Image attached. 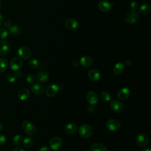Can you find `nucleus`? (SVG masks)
Returning <instances> with one entry per match:
<instances>
[{
    "instance_id": "6",
    "label": "nucleus",
    "mask_w": 151,
    "mask_h": 151,
    "mask_svg": "<svg viewBox=\"0 0 151 151\" xmlns=\"http://www.w3.org/2000/svg\"><path fill=\"white\" fill-rule=\"evenodd\" d=\"M110 107L111 109L116 113H120L123 111L124 109L123 104L117 100H112L110 103Z\"/></svg>"
},
{
    "instance_id": "31",
    "label": "nucleus",
    "mask_w": 151,
    "mask_h": 151,
    "mask_svg": "<svg viewBox=\"0 0 151 151\" xmlns=\"http://www.w3.org/2000/svg\"><path fill=\"white\" fill-rule=\"evenodd\" d=\"M8 35V31L5 27L0 28V40H4L7 38Z\"/></svg>"
},
{
    "instance_id": "28",
    "label": "nucleus",
    "mask_w": 151,
    "mask_h": 151,
    "mask_svg": "<svg viewBox=\"0 0 151 151\" xmlns=\"http://www.w3.org/2000/svg\"><path fill=\"white\" fill-rule=\"evenodd\" d=\"M22 136L19 134H17L14 136L13 138V143L15 146H19L22 143Z\"/></svg>"
},
{
    "instance_id": "14",
    "label": "nucleus",
    "mask_w": 151,
    "mask_h": 151,
    "mask_svg": "<svg viewBox=\"0 0 151 151\" xmlns=\"http://www.w3.org/2000/svg\"><path fill=\"white\" fill-rule=\"evenodd\" d=\"M130 94V91L128 88L123 87L118 91L117 93V96L119 100H126L129 97Z\"/></svg>"
},
{
    "instance_id": "1",
    "label": "nucleus",
    "mask_w": 151,
    "mask_h": 151,
    "mask_svg": "<svg viewBox=\"0 0 151 151\" xmlns=\"http://www.w3.org/2000/svg\"><path fill=\"white\" fill-rule=\"evenodd\" d=\"M93 132V128L91 126L87 124H83L81 125L78 129V134L83 138L90 137Z\"/></svg>"
},
{
    "instance_id": "27",
    "label": "nucleus",
    "mask_w": 151,
    "mask_h": 151,
    "mask_svg": "<svg viewBox=\"0 0 151 151\" xmlns=\"http://www.w3.org/2000/svg\"><path fill=\"white\" fill-rule=\"evenodd\" d=\"M8 61L6 59L0 58V73H3L7 69Z\"/></svg>"
},
{
    "instance_id": "23",
    "label": "nucleus",
    "mask_w": 151,
    "mask_h": 151,
    "mask_svg": "<svg viewBox=\"0 0 151 151\" xmlns=\"http://www.w3.org/2000/svg\"><path fill=\"white\" fill-rule=\"evenodd\" d=\"M124 65L121 62L117 63L113 67V72L116 75H120L124 71Z\"/></svg>"
},
{
    "instance_id": "3",
    "label": "nucleus",
    "mask_w": 151,
    "mask_h": 151,
    "mask_svg": "<svg viewBox=\"0 0 151 151\" xmlns=\"http://www.w3.org/2000/svg\"><path fill=\"white\" fill-rule=\"evenodd\" d=\"M139 14L136 11H131L127 12L124 17V19L125 21L131 24L136 23L139 19Z\"/></svg>"
},
{
    "instance_id": "8",
    "label": "nucleus",
    "mask_w": 151,
    "mask_h": 151,
    "mask_svg": "<svg viewBox=\"0 0 151 151\" xmlns=\"http://www.w3.org/2000/svg\"><path fill=\"white\" fill-rule=\"evenodd\" d=\"M136 142L139 146L145 147L149 143V138L145 133H140L136 136Z\"/></svg>"
},
{
    "instance_id": "5",
    "label": "nucleus",
    "mask_w": 151,
    "mask_h": 151,
    "mask_svg": "<svg viewBox=\"0 0 151 151\" xmlns=\"http://www.w3.org/2000/svg\"><path fill=\"white\" fill-rule=\"evenodd\" d=\"M59 91V87L55 84H51L48 85L45 90V94L49 97H54L55 96L58 92Z\"/></svg>"
},
{
    "instance_id": "43",
    "label": "nucleus",
    "mask_w": 151,
    "mask_h": 151,
    "mask_svg": "<svg viewBox=\"0 0 151 151\" xmlns=\"http://www.w3.org/2000/svg\"><path fill=\"white\" fill-rule=\"evenodd\" d=\"M142 151H150L149 148H144L142 149Z\"/></svg>"
},
{
    "instance_id": "12",
    "label": "nucleus",
    "mask_w": 151,
    "mask_h": 151,
    "mask_svg": "<svg viewBox=\"0 0 151 151\" xmlns=\"http://www.w3.org/2000/svg\"><path fill=\"white\" fill-rule=\"evenodd\" d=\"M22 65V60L18 57L13 58L10 62V67L13 71L19 70Z\"/></svg>"
},
{
    "instance_id": "18",
    "label": "nucleus",
    "mask_w": 151,
    "mask_h": 151,
    "mask_svg": "<svg viewBox=\"0 0 151 151\" xmlns=\"http://www.w3.org/2000/svg\"><path fill=\"white\" fill-rule=\"evenodd\" d=\"M31 90L34 94L36 95H41L45 91L44 87L40 84H33L31 87Z\"/></svg>"
},
{
    "instance_id": "25",
    "label": "nucleus",
    "mask_w": 151,
    "mask_h": 151,
    "mask_svg": "<svg viewBox=\"0 0 151 151\" xmlns=\"http://www.w3.org/2000/svg\"><path fill=\"white\" fill-rule=\"evenodd\" d=\"M9 30L10 33L14 35H18L21 32V29L17 25H12Z\"/></svg>"
},
{
    "instance_id": "19",
    "label": "nucleus",
    "mask_w": 151,
    "mask_h": 151,
    "mask_svg": "<svg viewBox=\"0 0 151 151\" xmlns=\"http://www.w3.org/2000/svg\"><path fill=\"white\" fill-rule=\"evenodd\" d=\"M65 25L68 29L73 30L76 29L78 27V22L73 18H69L66 20L65 22Z\"/></svg>"
},
{
    "instance_id": "41",
    "label": "nucleus",
    "mask_w": 151,
    "mask_h": 151,
    "mask_svg": "<svg viewBox=\"0 0 151 151\" xmlns=\"http://www.w3.org/2000/svg\"><path fill=\"white\" fill-rule=\"evenodd\" d=\"M13 151H25L21 147H15Z\"/></svg>"
},
{
    "instance_id": "34",
    "label": "nucleus",
    "mask_w": 151,
    "mask_h": 151,
    "mask_svg": "<svg viewBox=\"0 0 151 151\" xmlns=\"http://www.w3.org/2000/svg\"><path fill=\"white\" fill-rule=\"evenodd\" d=\"M130 8L132 11H136L138 8V3L135 1L132 2L130 4Z\"/></svg>"
},
{
    "instance_id": "26",
    "label": "nucleus",
    "mask_w": 151,
    "mask_h": 151,
    "mask_svg": "<svg viewBox=\"0 0 151 151\" xmlns=\"http://www.w3.org/2000/svg\"><path fill=\"white\" fill-rule=\"evenodd\" d=\"M139 11L140 13L146 15L149 13L150 11V6L147 4H143L139 7Z\"/></svg>"
},
{
    "instance_id": "30",
    "label": "nucleus",
    "mask_w": 151,
    "mask_h": 151,
    "mask_svg": "<svg viewBox=\"0 0 151 151\" xmlns=\"http://www.w3.org/2000/svg\"><path fill=\"white\" fill-rule=\"evenodd\" d=\"M100 99L104 102H109L110 101L111 97L110 94L107 91H103L100 94Z\"/></svg>"
},
{
    "instance_id": "38",
    "label": "nucleus",
    "mask_w": 151,
    "mask_h": 151,
    "mask_svg": "<svg viewBox=\"0 0 151 151\" xmlns=\"http://www.w3.org/2000/svg\"><path fill=\"white\" fill-rule=\"evenodd\" d=\"M38 151H51V149L49 147H48L47 146H44L41 147Z\"/></svg>"
},
{
    "instance_id": "24",
    "label": "nucleus",
    "mask_w": 151,
    "mask_h": 151,
    "mask_svg": "<svg viewBox=\"0 0 151 151\" xmlns=\"http://www.w3.org/2000/svg\"><path fill=\"white\" fill-rule=\"evenodd\" d=\"M91 151H107V149L102 143H95L91 146Z\"/></svg>"
},
{
    "instance_id": "7",
    "label": "nucleus",
    "mask_w": 151,
    "mask_h": 151,
    "mask_svg": "<svg viewBox=\"0 0 151 151\" xmlns=\"http://www.w3.org/2000/svg\"><path fill=\"white\" fill-rule=\"evenodd\" d=\"M49 145L52 150H57L61 147L63 145V140L60 137L55 136L51 139L49 142Z\"/></svg>"
},
{
    "instance_id": "4",
    "label": "nucleus",
    "mask_w": 151,
    "mask_h": 151,
    "mask_svg": "<svg viewBox=\"0 0 151 151\" xmlns=\"http://www.w3.org/2000/svg\"><path fill=\"white\" fill-rule=\"evenodd\" d=\"M106 127L108 130L111 132H116L120 129V122L114 119L109 120L106 123Z\"/></svg>"
},
{
    "instance_id": "45",
    "label": "nucleus",
    "mask_w": 151,
    "mask_h": 151,
    "mask_svg": "<svg viewBox=\"0 0 151 151\" xmlns=\"http://www.w3.org/2000/svg\"><path fill=\"white\" fill-rule=\"evenodd\" d=\"M1 3L0 2V9H1Z\"/></svg>"
},
{
    "instance_id": "46",
    "label": "nucleus",
    "mask_w": 151,
    "mask_h": 151,
    "mask_svg": "<svg viewBox=\"0 0 151 151\" xmlns=\"http://www.w3.org/2000/svg\"><path fill=\"white\" fill-rule=\"evenodd\" d=\"M55 151H60V150H55Z\"/></svg>"
},
{
    "instance_id": "32",
    "label": "nucleus",
    "mask_w": 151,
    "mask_h": 151,
    "mask_svg": "<svg viewBox=\"0 0 151 151\" xmlns=\"http://www.w3.org/2000/svg\"><path fill=\"white\" fill-rule=\"evenodd\" d=\"M29 65L31 68L35 69L39 66V61L36 58H31L29 61Z\"/></svg>"
},
{
    "instance_id": "37",
    "label": "nucleus",
    "mask_w": 151,
    "mask_h": 151,
    "mask_svg": "<svg viewBox=\"0 0 151 151\" xmlns=\"http://www.w3.org/2000/svg\"><path fill=\"white\" fill-rule=\"evenodd\" d=\"M87 111L88 113H93L94 111V107L93 106V105H90L88 106L87 107Z\"/></svg>"
},
{
    "instance_id": "15",
    "label": "nucleus",
    "mask_w": 151,
    "mask_h": 151,
    "mask_svg": "<svg viewBox=\"0 0 151 151\" xmlns=\"http://www.w3.org/2000/svg\"><path fill=\"white\" fill-rule=\"evenodd\" d=\"M35 78L39 83H45L49 79V74L45 71H41L37 74Z\"/></svg>"
},
{
    "instance_id": "22",
    "label": "nucleus",
    "mask_w": 151,
    "mask_h": 151,
    "mask_svg": "<svg viewBox=\"0 0 151 151\" xmlns=\"http://www.w3.org/2000/svg\"><path fill=\"white\" fill-rule=\"evenodd\" d=\"M29 96V91L27 88H22L18 93V97L21 100H25Z\"/></svg>"
},
{
    "instance_id": "9",
    "label": "nucleus",
    "mask_w": 151,
    "mask_h": 151,
    "mask_svg": "<svg viewBox=\"0 0 151 151\" xmlns=\"http://www.w3.org/2000/svg\"><path fill=\"white\" fill-rule=\"evenodd\" d=\"M18 54L21 58L27 60L30 58L31 55V51L28 47L22 46L18 50Z\"/></svg>"
},
{
    "instance_id": "21",
    "label": "nucleus",
    "mask_w": 151,
    "mask_h": 151,
    "mask_svg": "<svg viewBox=\"0 0 151 151\" xmlns=\"http://www.w3.org/2000/svg\"><path fill=\"white\" fill-rule=\"evenodd\" d=\"M77 130V127L76 124L73 123H68L65 127V132L69 134H74Z\"/></svg>"
},
{
    "instance_id": "39",
    "label": "nucleus",
    "mask_w": 151,
    "mask_h": 151,
    "mask_svg": "<svg viewBox=\"0 0 151 151\" xmlns=\"http://www.w3.org/2000/svg\"><path fill=\"white\" fill-rule=\"evenodd\" d=\"M132 61L130 60H125V61L123 63L124 65H125L126 67H130L132 65Z\"/></svg>"
},
{
    "instance_id": "2",
    "label": "nucleus",
    "mask_w": 151,
    "mask_h": 151,
    "mask_svg": "<svg viewBox=\"0 0 151 151\" xmlns=\"http://www.w3.org/2000/svg\"><path fill=\"white\" fill-rule=\"evenodd\" d=\"M23 130L29 136H34L36 133L35 125L29 120H25L22 124Z\"/></svg>"
},
{
    "instance_id": "35",
    "label": "nucleus",
    "mask_w": 151,
    "mask_h": 151,
    "mask_svg": "<svg viewBox=\"0 0 151 151\" xmlns=\"http://www.w3.org/2000/svg\"><path fill=\"white\" fill-rule=\"evenodd\" d=\"M6 141V136L2 134H0V146L4 145Z\"/></svg>"
},
{
    "instance_id": "36",
    "label": "nucleus",
    "mask_w": 151,
    "mask_h": 151,
    "mask_svg": "<svg viewBox=\"0 0 151 151\" xmlns=\"http://www.w3.org/2000/svg\"><path fill=\"white\" fill-rule=\"evenodd\" d=\"M4 24L5 27H6V28H9L11 27V26L12 25L11 22L9 20H8V19L5 20V22H4Z\"/></svg>"
},
{
    "instance_id": "33",
    "label": "nucleus",
    "mask_w": 151,
    "mask_h": 151,
    "mask_svg": "<svg viewBox=\"0 0 151 151\" xmlns=\"http://www.w3.org/2000/svg\"><path fill=\"white\" fill-rule=\"evenodd\" d=\"M27 81L29 83H33L35 81V77H34V76L32 74H29L27 75V78H26Z\"/></svg>"
},
{
    "instance_id": "16",
    "label": "nucleus",
    "mask_w": 151,
    "mask_h": 151,
    "mask_svg": "<svg viewBox=\"0 0 151 151\" xmlns=\"http://www.w3.org/2000/svg\"><path fill=\"white\" fill-rule=\"evenodd\" d=\"M10 50V44L8 42L1 40L0 41V55H6Z\"/></svg>"
},
{
    "instance_id": "44",
    "label": "nucleus",
    "mask_w": 151,
    "mask_h": 151,
    "mask_svg": "<svg viewBox=\"0 0 151 151\" xmlns=\"http://www.w3.org/2000/svg\"><path fill=\"white\" fill-rule=\"evenodd\" d=\"M2 129H3V124L0 122V132H1Z\"/></svg>"
},
{
    "instance_id": "20",
    "label": "nucleus",
    "mask_w": 151,
    "mask_h": 151,
    "mask_svg": "<svg viewBox=\"0 0 151 151\" xmlns=\"http://www.w3.org/2000/svg\"><path fill=\"white\" fill-rule=\"evenodd\" d=\"M79 62H80V64L81 65H83V67H90L92 64L93 60L90 56L84 55V56H83L80 58Z\"/></svg>"
},
{
    "instance_id": "13",
    "label": "nucleus",
    "mask_w": 151,
    "mask_h": 151,
    "mask_svg": "<svg viewBox=\"0 0 151 151\" xmlns=\"http://www.w3.org/2000/svg\"><path fill=\"white\" fill-rule=\"evenodd\" d=\"M112 7L113 4L105 0L101 1L98 4L99 9L103 12H109L111 9Z\"/></svg>"
},
{
    "instance_id": "29",
    "label": "nucleus",
    "mask_w": 151,
    "mask_h": 151,
    "mask_svg": "<svg viewBox=\"0 0 151 151\" xmlns=\"http://www.w3.org/2000/svg\"><path fill=\"white\" fill-rule=\"evenodd\" d=\"M23 145L26 148H30L33 145V140L31 137H27L22 140Z\"/></svg>"
},
{
    "instance_id": "11",
    "label": "nucleus",
    "mask_w": 151,
    "mask_h": 151,
    "mask_svg": "<svg viewBox=\"0 0 151 151\" xmlns=\"http://www.w3.org/2000/svg\"><path fill=\"white\" fill-rule=\"evenodd\" d=\"M22 76V73L21 71H14L13 72H10L6 76V79L8 82L12 83H14L17 78H21Z\"/></svg>"
},
{
    "instance_id": "10",
    "label": "nucleus",
    "mask_w": 151,
    "mask_h": 151,
    "mask_svg": "<svg viewBox=\"0 0 151 151\" xmlns=\"http://www.w3.org/2000/svg\"><path fill=\"white\" fill-rule=\"evenodd\" d=\"M86 99L88 103L91 105L96 104L99 101V97L94 91H88L86 94Z\"/></svg>"
},
{
    "instance_id": "17",
    "label": "nucleus",
    "mask_w": 151,
    "mask_h": 151,
    "mask_svg": "<svg viewBox=\"0 0 151 151\" xmlns=\"http://www.w3.org/2000/svg\"><path fill=\"white\" fill-rule=\"evenodd\" d=\"M88 77L93 81H97L100 80L101 75L100 72L96 69H91L88 72Z\"/></svg>"
},
{
    "instance_id": "42",
    "label": "nucleus",
    "mask_w": 151,
    "mask_h": 151,
    "mask_svg": "<svg viewBox=\"0 0 151 151\" xmlns=\"http://www.w3.org/2000/svg\"><path fill=\"white\" fill-rule=\"evenodd\" d=\"M3 23V17L0 14V26L2 25Z\"/></svg>"
},
{
    "instance_id": "40",
    "label": "nucleus",
    "mask_w": 151,
    "mask_h": 151,
    "mask_svg": "<svg viewBox=\"0 0 151 151\" xmlns=\"http://www.w3.org/2000/svg\"><path fill=\"white\" fill-rule=\"evenodd\" d=\"M72 64L74 67H78L80 65V62H79V61H78L77 60H74L73 61Z\"/></svg>"
},
{
    "instance_id": "47",
    "label": "nucleus",
    "mask_w": 151,
    "mask_h": 151,
    "mask_svg": "<svg viewBox=\"0 0 151 151\" xmlns=\"http://www.w3.org/2000/svg\"><path fill=\"white\" fill-rule=\"evenodd\" d=\"M86 151H90V150H86Z\"/></svg>"
}]
</instances>
